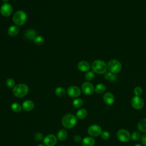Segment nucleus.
Segmentation results:
<instances>
[{"instance_id": "nucleus-1", "label": "nucleus", "mask_w": 146, "mask_h": 146, "mask_svg": "<svg viewBox=\"0 0 146 146\" xmlns=\"http://www.w3.org/2000/svg\"><path fill=\"white\" fill-rule=\"evenodd\" d=\"M77 118L73 114L68 113L63 116L62 119V124L64 128L70 129L73 128L76 124Z\"/></svg>"}, {"instance_id": "nucleus-2", "label": "nucleus", "mask_w": 146, "mask_h": 146, "mask_svg": "<svg viewBox=\"0 0 146 146\" xmlns=\"http://www.w3.org/2000/svg\"><path fill=\"white\" fill-rule=\"evenodd\" d=\"M29 92V87L23 83L15 85L13 89L14 95L18 98H22L26 95Z\"/></svg>"}, {"instance_id": "nucleus-3", "label": "nucleus", "mask_w": 146, "mask_h": 146, "mask_svg": "<svg viewBox=\"0 0 146 146\" xmlns=\"http://www.w3.org/2000/svg\"><path fill=\"white\" fill-rule=\"evenodd\" d=\"M92 71L99 74L105 73L107 69V66L106 63L102 60H96L93 62L91 66Z\"/></svg>"}, {"instance_id": "nucleus-4", "label": "nucleus", "mask_w": 146, "mask_h": 146, "mask_svg": "<svg viewBox=\"0 0 146 146\" xmlns=\"http://www.w3.org/2000/svg\"><path fill=\"white\" fill-rule=\"evenodd\" d=\"M27 19L26 13L23 10H18L15 13L13 17L14 23L18 26H22Z\"/></svg>"}, {"instance_id": "nucleus-5", "label": "nucleus", "mask_w": 146, "mask_h": 146, "mask_svg": "<svg viewBox=\"0 0 146 146\" xmlns=\"http://www.w3.org/2000/svg\"><path fill=\"white\" fill-rule=\"evenodd\" d=\"M107 67L111 72L117 74L121 70V64L119 61L115 59H112L108 62Z\"/></svg>"}, {"instance_id": "nucleus-6", "label": "nucleus", "mask_w": 146, "mask_h": 146, "mask_svg": "<svg viewBox=\"0 0 146 146\" xmlns=\"http://www.w3.org/2000/svg\"><path fill=\"white\" fill-rule=\"evenodd\" d=\"M117 138L119 141L123 143H126L131 139V135L128 131L125 129H119L116 133Z\"/></svg>"}, {"instance_id": "nucleus-7", "label": "nucleus", "mask_w": 146, "mask_h": 146, "mask_svg": "<svg viewBox=\"0 0 146 146\" xmlns=\"http://www.w3.org/2000/svg\"><path fill=\"white\" fill-rule=\"evenodd\" d=\"M131 103L132 107L136 110L141 109L144 105V102L143 99L139 96H135L132 97L131 99Z\"/></svg>"}, {"instance_id": "nucleus-8", "label": "nucleus", "mask_w": 146, "mask_h": 146, "mask_svg": "<svg viewBox=\"0 0 146 146\" xmlns=\"http://www.w3.org/2000/svg\"><path fill=\"white\" fill-rule=\"evenodd\" d=\"M102 132L101 127L97 124H92L87 129L88 133L92 137H96L100 135Z\"/></svg>"}, {"instance_id": "nucleus-9", "label": "nucleus", "mask_w": 146, "mask_h": 146, "mask_svg": "<svg viewBox=\"0 0 146 146\" xmlns=\"http://www.w3.org/2000/svg\"><path fill=\"white\" fill-rule=\"evenodd\" d=\"M13 11V7L9 3H4L0 8V13L1 15L5 17H9Z\"/></svg>"}, {"instance_id": "nucleus-10", "label": "nucleus", "mask_w": 146, "mask_h": 146, "mask_svg": "<svg viewBox=\"0 0 146 146\" xmlns=\"http://www.w3.org/2000/svg\"><path fill=\"white\" fill-rule=\"evenodd\" d=\"M67 94L71 98H77L80 95L81 90L78 86H71L67 88Z\"/></svg>"}, {"instance_id": "nucleus-11", "label": "nucleus", "mask_w": 146, "mask_h": 146, "mask_svg": "<svg viewBox=\"0 0 146 146\" xmlns=\"http://www.w3.org/2000/svg\"><path fill=\"white\" fill-rule=\"evenodd\" d=\"M43 142L46 146H54L57 143V137L54 135L49 134L44 137Z\"/></svg>"}, {"instance_id": "nucleus-12", "label": "nucleus", "mask_w": 146, "mask_h": 146, "mask_svg": "<svg viewBox=\"0 0 146 146\" xmlns=\"http://www.w3.org/2000/svg\"><path fill=\"white\" fill-rule=\"evenodd\" d=\"M82 90L84 94L89 95L93 94L95 91V88L91 83L86 82L83 83L82 86Z\"/></svg>"}, {"instance_id": "nucleus-13", "label": "nucleus", "mask_w": 146, "mask_h": 146, "mask_svg": "<svg viewBox=\"0 0 146 146\" xmlns=\"http://www.w3.org/2000/svg\"><path fill=\"white\" fill-rule=\"evenodd\" d=\"M103 99L105 104L108 106L113 104L115 102L114 96L111 92H106V94H104Z\"/></svg>"}, {"instance_id": "nucleus-14", "label": "nucleus", "mask_w": 146, "mask_h": 146, "mask_svg": "<svg viewBox=\"0 0 146 146\" xmlns=\"http://www.w3.org/2000/svg\"><path fill=\"white\" fill-rule=\"evenodd\" d=\"M34 103L31 100H26L23 102L22 104V108L25 111H31L34 108Z\"/></svg>"}, {"instance_id": "nucleus-15", "label": "nucleus", "mask_w": 146, "mask_h": 146, "mask_svg": "<svg viewBox=\"0 0 146 146\" xmlns=\"http://www.w3.org/2000/svg\"><path fill=\"white\" fill-rule=\"evenodd\" d=\"M78 68L80 71L87 72L90 68V64L87 61L82 60L78 63Z\"/></svg>"}, {"instance_id": "nucleus-16", "label": "nucleus", "mask_w": 146, "mask_h": 146, "mask_svg": "<svg viewBox=\"0 0 146 146\" xmlns=\"http://www.w3.org/2000/svg\"><path fill=\"white\" fill-rule=\"evenodd\" d=\"M95 139L92 136H87L82 139V144L83 146H94Z\"/></svg>"}, {"instance_id": "nucleus-17", "label": "nucleus", "mask_w": 146, "mask_h": 146, "mask_svg": "<svg viewBox=\"0 0 146 146\" xmlns=\"http://www.w3.org/2000/svg\"><path fill=\"white\" fill-rule=\"evenodd\" d=\"M25 36L28 40H34L36 36V32L34 29H29L25 32Z\"/></svg>"}, {"instance_id": "nucleus-18", "label": "nucleus", "mask_w": 146, "mask_h": 146, "mask_svg": "<svg viewBox=\"0 0 146 146\" xmlns=\"http://www.w3.org/2000/svg\"><path fill=\"white\" fill-rule=\"evenodd\" d=\"M19 31V27L17 26L13 25V26H11L8 29L7 33L11 36H15L18 34Z\"/></svg>"}, {"instance_id": "nucleus-19", "label": "nucleus", "mask_w": 146, "mask_h": 146, "mask_svg": "<svg viewBox=\"0 0 146 146\" xmlns=\"http://www.w3.org/2000/svg\"><path fill=\"white\" fill-rule=\"evenodd\" d=\"M67 137V131L64 129H60L56 135L57 139L60 141H63Z\"/></svg>"}, {"instance_id": "nucleus-20", "label": "nucleus", "mask_w": 146, "mask_h": 146, "mask_svg": "<svg viewBox=\"0 0 146 146\" xmlns=\"http://www.w3.org/2000/svg\"><path fill=\"white\" fill-rule=\"evenodd\" d=\"M137 129L140 132H146V118L141 119L137 124Z\"/></svg>"}, {"instance_id": "nucleus-21", "label": "nucleus", "mask_w": 146, "mask_h": 146, "mask_svg": "<svg viewBox=\"0 0 146 146\" xmlns=\"http://www.w3.org/2000/svg\"><path fill=\"white\" fill-rule=\"evenodd\" d=\"M87 115V111L85 108H81L76 113V117L79 119H83Z\"/></svg>"}, {"instance_id": "nucleus-22", "label": "nucleus", "mask_w": 146, "mask_h": 146, "mask_svg": "<svg viewBox=\"0 0 146 146\" xmlns=\"http://www.w3.org/2000/svg\"><path fill=\"white\" fill-rule=\"evenodd\" d=\"M55 93L56 95L59 97H63L66 95V91L64 88L62 87H58L55 89Z\"/></svg>"}, {"instance_id": "nucleus-23", "label": "nucleus", "mask_w": 146, "mask_h": 146, "mask_svg": "<svg viewBox=\"0 0 146 146\" xmlns=\"http://www.w3.org/2000/svg\"><path fill=\"white\" fill-rule=\"evenodd\" d=\"M106 87L104 84L99 83L96 86L95 88V91L98 94H102L106 91Z\"/></svg>"}, {"instance_id": "nucleus-24", "label": "nucleus", "mask_w": 146, "mask_h": 146, "mask_svg": "<svg viewBox=\"0 0 146 146\" xmlns=\"http://www.w3.org/2000/svg\"><path fill=\"white\" fill-rule=\"evenodd\" d=\"M116 75L111 72H106L104 74V78L111 81H115L116 80Z\"/></svg>"}, {"instance_id": "nucleus-25", "label": "nucleus", "mask_w": 146, "mask_h": 146, "mask_svg": "<svg viewBox=\"0 0 146 146\" xmlns=\"http://www.w3.org/2000/svg\"><path fill=\"white\" fill-rule=\"evenodd\" d=\"M11 109L15 112H19L22 111V106L18 103H13L11 104Z\"/></svg>"}, {"instance_id": "nucleus-26", "label": "nucleus", "mask_w": 146, "mask_h": 146, "mask_svg": "<svg viewBox=\"0 0 146 146\" xmlns=\"http://www.w3.org/2000/svg\"><path fill=\"white\" fill-rule=\"evenodd\" d=\"M83 104V102L82 100V99H80V98H76L75 99H74L72 102V105L75 108H78L81 107Z\"/></svg>"}, {"instance_id": "nucleus-27", "label": "nucleus", "mask_w": 146, "mask_h": 146, "mask_svg": "<svg viewBox=\"0 0 146 146\" xmlns=\"http://www.w3.org/2000/svg\"><path fill=\"white\" fill-rule=\"evenodd\" d=\"M141 138V133L140 131H135L131 135V139L133 141L139 140Z\"/></svg>"}, {"instance_id": "nucleus-28", "label": "nucleus", "mask_w": 146, "mask_h": 146, "mask_svg": "<svg viewBox=\"0 0 146 146\" xmlns=\"http://www.w3.org/2000/svg\"><path fill=\"white\" fill-rule=\"evenodd\" d=\"M95 78V73L94 71H88L85 74V79L87 81H91Z\"/></svg>"}, {"instance_id": "nucleus-29", "label": "nucleus", "mask_w": 146, "mask_h": 146, "mask_svg": "<svg viewBox=\"0 0 146 146\" xmlns=\"http://www.w3.org/2000/svg\"><path fill=\"white\" fill-rule=\"evenodd\" d=\"M35 44H36V45H42L43 43H44V38L42 36L39 35V36H36L34 39L33 40Z\"/></svg>"}, {"instance_id": "nucleus-30", "label": "nucleus", "mask_w": 146, "mask_h": 146, "mask_svg": "<svg viewBox=\"0 0 146 146\" xmlns=\"http://www.w3.org/2000/svg\"><path fill=\"white\" fill-rule=\"evenodd\" d=\"M6 85L9 88H14L15 86V82L13 79L9 78L6 80Z\"/></svg>"}, {"instance_id": "nucleus-31", "label": "nucleus", "mask_w": 146, "mask_h": 146, "mask_svg": "<svg viewBox=\"0 0 146 146\" xmlns=\"http://www.w3.org/2000/svg\"><path fill=\"white\" fill-rule=\"evenodd\" d=\"M100 136H101L102 139L103 140H108L110 137V134L109 132H108L107 131H104L102 132V133L100 134Z\"/></svg>"}, {"instance_id": "nucleus-32", "label": "nucleus", "mask_w": 146, "mask_h": 146, "mask_svg": "<svg viewBox=\"0 0 146 146\" xmlns=\"http://www.w3.org/2000/svg\"><path fill=\"white\" fill-rule=\"evenodd\" d=\"M34 139L36 140V141H41L43 139V134L41 133V132H36L35 134H34Z\"/></svg>"}, {"instance_id": "nucleus-33", "label": "nucleus", "mask_w": 146, "mask_h": 146, "mask_svg": "<svg viewBox=\"0 0 146 146\" xmlns=\"http://www.w3.org/2000/svg\"><path fill=\"white\" fill-rule=\"evenodd\" d=\"M133 92L135 96H140L143 93V89L140 87H136L134 88Z\"/></svg>"}, {"instance_id": "nucleus-34", "label": "nucleus", "mask_w": 146, "mask_h": 146, "mask_svg": "<svg viewBox=\"0 0 146 146\" xmlns=\"http://www.w3.org/2000/svg\"><path fill=\"white\" fill-rule=\"evenodd\" d=\"M74 140L76 143H80V142H82V137H81L80 135H75V136H74Z\"/></svg>"}, {"instance_id": "nucleus-35", "label": "nucleus", "mask_w": 146, "mask_h": 146, "mask_svg": "<svg viewBox=\"0 0 146 146\" xmlns=\"http://www.w3.org/2000/svg\"><path fill=\"white\" fill-rule=\"evenodd\" d=\"M141 143L144 146H146V132L144 133L143 135H142L141 137Z\"/></svg>"}, {"instance_id": "nucleus-36", "label": "nucleus", "mask_w": 146, "mask_h": 146, "mask_svg": "<svg viewBox=\"0 0 146 146\" xmlns=\"http://www.w3.org/2000/svg\"><path fill=\"white\" fill-rule=\"evenodd\" d=\"M133 146H144V145L143 144H136Z\"/></svg>"}, {"instance_id": "nucleus-37", "label": "nucleus", "mask_w": 146, "mask_h": 146, "mask_svg": "<svg viewBox=\"0 0 146 146\" xmlns=\"http://www.w3.org/2000/svg\"><path fill=\"white\" fill-rule=\"evenodd\" d=\"M37 146H45V145H43V144H38Z\"/></svg>"}, {"instance_id": "nucleus-38", "label": "nucleus", "mask_w": 146, "mask_h": 146, "mask_svg": "<svg viewBox=\"0 0 146 146\" xmlns=\"http://www.w3.org/2000/svg\"><path fill=\"white\" fill-rule=\"evenodd\" d=\"M2 1H3L5 3H7V2H8V1H9V0H2Z\"/></svg>"}, {"instance_id": "nucleus-39", "label": "nucleus", "mask_w": 146, "mask_h": 146, "mask_svg": "<svg viewBox=\"0 0 146 146\" xmlns=\"http://www.w3.org/2000/svg\"><path fill=\"white\" fill-rule=\"evenodd\" d=\"M59 146H64V145H59Z\"/></svg>"}]
</instances>
